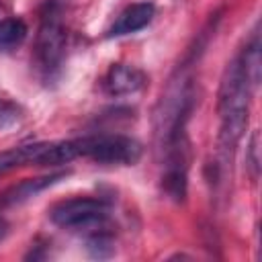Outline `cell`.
<instances>
[{
    "label": "cell",
    "mask_w": 262,
    "mask_h": 262,
    "mask_svg": "<svg viewBox=\"0 0 262 262\" xmlns=\"http://www.w3.org/2000/svg\"><path fill=\"white\" fill-rule=\"evenodd\" d=\"M66 41L68 33L63 25L61 6L59 2H47L35 39V61L43 74L51 76L55 70H59L66 53Z\"/></svg>",
    "instance_id": "6da1fadb"
},
{
    "label": "cell",
    "mask_w": 262,
    "mask_h": 262,
    "mask_svg": "<svg viewBox=\"0 0 262 262\" xmlns=\"http://www.w3.org/2000/svg\"><path fill=\"white\" fill-rule=\"evenodd\" d=\"M76 156L90 158L98 164H123L133 166L141 158V143L127 135L117 133H100V135H86L72 139Z\"/></svg>",
    "instance_id": "7a4b0ae2"
},
{
    "label": "cell",
    "mask_w": 262,
    "mask_h": 262,
    "mask_svg": "<svg viewBox=\"0 0 262 262\" xmlns=\"http://www.w3.org/2000/svg\"><path fill=\"white\" fill-rule=\"evenodd\" d=\"M49 217L55 225L66 227L70 231L98 229L106 223L108 205L102 199L76 196V199H68V201H61L55 207H51Z\"/></svg>",
    "instance_id": "3957f363"
},
{
    "label": "cell",
    "mask_w": 262,
    "mask_h": 262,
    "mask_svg": "<svg viewBox=\"0 0 262 262\" xmlns=\"http://www.w3.org/2000/svg\"><path fill=\"white\" fill-rule=\"evenodd\" d=\"M145 80L147 78L141 70L127 66V63H115L108 68L102 86L111 96H125V94H133L139 88H143Z\"/></svg>",
    "instance_id": "277c9868"
},
{
    "label": "cell",
    "mask_w": 262,
    "mask_h": 262,
    "mask_svg": "<svg viewBox=\"0 0 262 262\" xmlns=\"http://www.w3.org/2000/svg\"><path fill=\"white\" fill-rule=\"evenodd\" d=\"M154 4L151 2H135L131 6H127L119 18L113 23V27L108 29V37H121V35H129L135 31H141L143 27H147L154 18Z\"/></svg>",
    "instance_id": "5b68a950"
},
{
    "label": "cell",
    "mask_w": 262,
    "mask_h": 262,
    "mask_svg": "<svg viewBox=\"0 0 262 262\" xmlns=\"http://www.w3.org/2000/svg\"><path fill=\"white\" fill-rule=\"evenodd\" d=\"M68 176V172H57V174H49V176H39V178H27L23 182H18L16 186H12L10 190H6L2 196H0V203L4 207H10V205H18V203H25L27 199L39 194L41 190L53 186L55 182L63 180Z\"/></svg>",
    "instance_id": "8992f818"
},
{
    "label": "cell",
    "mask_w": 262,
    "mask_h": 262,
    "mask_svg": "<svg viewBox=\"0 0 262 262\" xmlns=\"http://www.w3.org/2000/svg\"><path fill=\"white\" fill-rule=\"evenodd\" d=\"M45 147H47V141H41V143H27V145H18V147L2 151L0 154V176L20 166H29V164L41 166Z\"/></svg>",
    "instance_id": "52a82bcc"
},
{
    "label": "cell",
    "mask_w": 262,
    "mask_h": 262,
    "mask_svg": "<svg viewBox=\"0 0 262 262\" xmlns=\"http://www.w3.org/2000/svg\"><path fill=\"white\" fill-rule=\"evenodd\" d=\"M237 57H239V63L244 68V74H246L250 86L256 90V86L260 82V68H262L260 66L262 59H260V37H258V33L252 35V39L246 43V47L242 49V53Z\"/></svg>",
    "instance_id": "ba28073f"
},
{
    "label": "cell",
    "mask_w": 262,
    "mask_h": 262,
    "mask_svg": "<svg viewBox=\"0 0 262 262\" xmlns=\"http://www.w3.org/2000/svg\"><path fill=\"white\" fill-rule=\"evenodd\" d=\"M162 186L170 199L176 203L186 196V166L184 164H168L166 174L162 176Z\"/></svg>",
    "instance_id": "9c48e42d"
},
{
    "label": "cell",
    "mask_w": 262,
    "mask_h": 262,
    "mask_svg": "<svg viewBox=\"0 0 262 262\" xmlns=\"http://www.w3.org/2000/svg\"><path fill=\"white\" fill-rule=\"evenodd\" d=\"M86 250H88V254H90L92 258H98V260L111 258V256L115 254V239H113V235H111L106 229H102V227L92 229V233H90L88 239H86Z\"/></svg>",
    "instance_id": "30bf717a"
},
{
    "label": "cell",
    "mask_w": 262,
    "mask_h": 262,
    "mask_svg": "<svg viewBox=\"0 0 262 262\" xmlns=\"http://www.w3.org/2000/svg\"><path fill=\"white\" fill-rule=\"evenodd\" d=\"M27 37V25L20 18H2L0 20V49L16 47Z\"/></svg>",
    "instance_id": "8fae6325"
},
{
    "label": "cell",
    "mask_w": 262,
    "mask_h": 262,
    "mask_svg": "<svg viewBox=\"0 0 262 262\" xmlns=\"http://www.w3.org/2000/svg\"><path fill=\"white\" fill-rule=\"evenodd\" d=\"M18 115H20V108L14 102H10L6 98H0V129H6L12 123H16Z\"/></svg>",
    "instance_id": "7c38bea8"
},
{
    "label": "cell",
    "mask_w": 262,
    "mask_h": 262,
    "mask_svg": "<svg viewBox=\"0 0 262 262\" xmlns=\"http://www.w3.org/2000/svg\"><path fill=\"white\" fill-rule=\"evenodd\" d=\"M258 139H260V135H258V131H254V133H252V139H250V145H248V156H246V160H248V166H250V170H252V176H254V178L258 176V170H260Z\"/></svg>",
    "instance_id": "4fadbf2b"
},
{
    "label": "cell",
    "mask_w": 262,
    "mask_h": 262,
    "mask_svg": "<svg viewBox=\"0 0 262 262\" xmlns=\"http://www.w3.org/2000/svg\"><path fill=\"white\" fill-rule=\"evenodd\" d=\"M6 231H8V225H6V221H4V219H0V239L6 235Z\"/></svg>",
    "instance_id": "5bb4252c"
}]
</instances>
